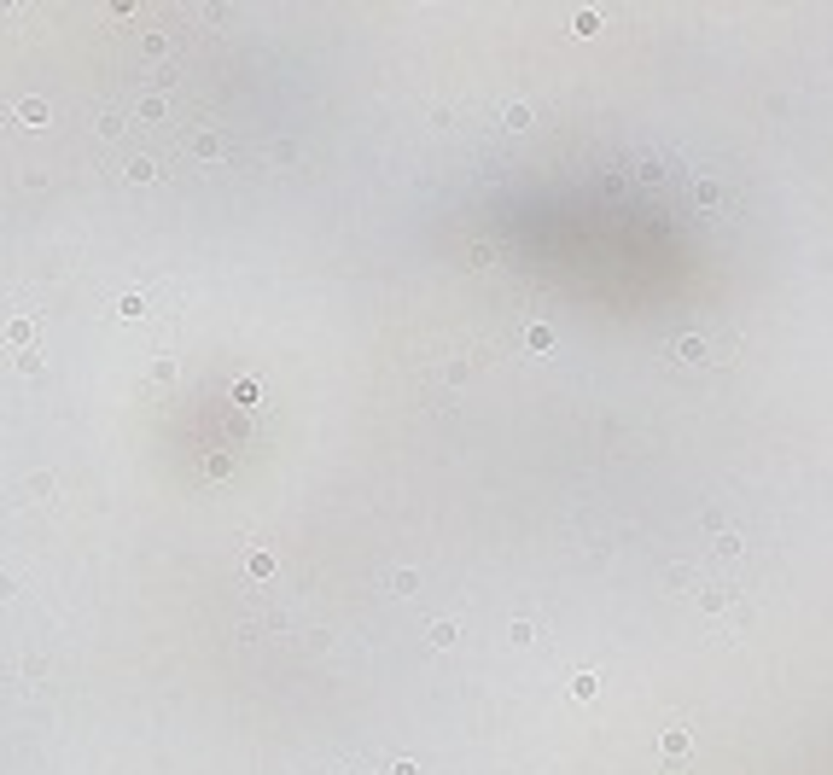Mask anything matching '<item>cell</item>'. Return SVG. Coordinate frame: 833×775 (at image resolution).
I'll return each mask as SVG.
<instances>
[{"mask_svg": "<svg viewBox=\"0 0 833 775\" xmlns=\"http://www.w3.org/2000/svg\"><path fill=\"white\" fill-rule=\"evenodd\" d=\"M728 606H734V589H723V583L699 589V612H728Z\"/></svg>", "mask_w": 833, "mask_h": 775, "instance_id": "6da1fadb", "label": "cell"}, {"mask_svg": "<svg viewBox=\"0 0 833 775\" xmlns=\"http://www.w3.org/2000/svg\"><path fill=\"white\" fill-rule=\"evenodd\" d=\"M659 752H664V758L676 764V758L688 752V729H664V735H659Z\"/></svg>", "mask_w": 833, "mask_h": 775, "instance_id": "7a4b0ae2", "label": "cell"}, {"mask_svg": "<svg viewBox=\"0 0 833 775\" xmlns=\"http://www.w3.org/2000/svg\"><path fill=\"white\" fill-rule=\"evenodd\" d=\"M671 356H682V361H711L705 338H676V350H671Z\"/></svg>", "mask_w": 833, "mask_h": 775, "instance_id": "3957f363", "label": "cell"}, {"mask_svg": "<svg viewBox=\"0 0 833 775\" xmlns=\"http://www.w3.org/2000/svg\"><path fill=\"white\" fill-rule=\"evenodd\" d=\"M571 29H577V36H595V29H600V12L577 6V12H571Z\"/></svg>", "mask_w": 833, "mask_h": 775, "instance_id": "277c9868", "label": "cell"}, {"mask_svg": "<svg viewBox=\"0 0 833 775\" xmlns=\"http://www.w3.org/2000/svg\"><path fill=\"white\" fill-rule=\"evenodd\" d=\"M595 688H600V682H595L589 670H577V676H571V700H595Z\"/></svg>", "mask_w": 833, "mask_h": 775, "instance_id": "5b68a950", "label": "cell"}, {"mask_svg": "<svg viewBox=\"0 0 833 775\" xmlns=\"http://www.w3.org/2000/svg\"><path fill=\"white\" fill-rule=\"evenodd\" d=\"M717 199H723V187H717V181H694V204H717Z\"/></svg>", "mask_w": 833, "mask_h": 775, "instance_id": "8992f818", "label": "cell"}, {"mask_svg": "<svg viewBox=\"0 0 833 775\" xmlns=\"http://www.w3.org/2000/svg\"><path fill=\"white\" fill-rule=\"evenodd\" d=\"M18 123H47V105L41 100H18Z\"/></svg>", "mask_w": 833, "mask_h": 775, "instance_id": "52a82bcc", "label": "cell"}, {"mask_svg": "<svg viewBox=\"0 0 833 775\" xmlns=\"http://www.w3.org/2000/svg\"><path fill=\"white\" fill-rule=\"evenodd\" d=\"M257 397H263V391H257V379H239V385H234V402H245V408H257Z\"/></svg>", "mask_w": 833, "mask_h": 775, "instance_id": "ba28073f", "label": "cell"}, {"mask_svg": "<svg viewBox=\"0 0 833 775\" xmlns=\"http://www.w3.org/2000/svg\"><path fill=\"white\" fill-rule=\"evenodd\" d=\"M426 635H431V647H449V641H454V624H449V618H437Z\"/></svg>", "mask_w": 833, "mask_h": 775, "instance_id": "9c48e42d", "label": "cell"}, {"mask_svg": "<svg viewBox=\"0 0 833 775\" xmlns=\"http://www.w3.org/2000/svg\"><path fill=\"white\" fill-rule=\"evenodd\" d=\"M664 577H671V589H694V577H699V571H694V566H671Z\"/></svg>", "mask_w": 833, "mask_h": 775, "instance_id": "30bf717a", "label": "cell"}, {"mask_svg": "<svg viewBox=\"0 0 833 775\" xmlns=\"http://www.w3.org/2000/svg\"><path fill=\"white\" fill-rule=\"evenodd\" d=\"M390 589H397V595H414L420 577H414V571H390Z\"/></svg>", "mask_w": 833, "mask_h": 775, "instance_id": "8fae6325", "label": "cell"}, {"mask_svg": "<svg viewBox=\"0 0 833 775\" xmlns=\"http://www.w3.org/2000/svg\"><path fill=\"white\" fill-rule=\"evenodd\" d=\"M525 344H530V350H548V344H553V326H530Z\"/></svg>", "mask_w": 833, "mask_h": 775, "instance_id": "7c38bea8", "label": "cell"}, {"mask_svg": "<svg viewBox=\"0 0 833 775\" xmlns=\"http://www.w3.org/2000/svg\"><path fill=\"white\" fill-rule=\"evenodd\" d=\"M274 571V554H263V548H251V577H268Z\"/></svg>", "mask_w": 833, "mask_h": 775, "instance_id": "4fadbf2b", "label": "cell"}, {"mask_svg": "<svg viewBox=\"0 0 833 775\" xmlns=\"http://www.w3.org/2000/svg\"><path fill=\"white\" fill-rule=\"evenodd\" d=\"M728 624H734V630H746V624H752V606L734 601V606H728Z\"/></svg>", "mask_w": 833, "mask_h": 775, "instance_id": "5bb4252c", "label": "cell"}, {"mask_svg": "<svg viewBox=\"0 0 833 775\" xmlns=\"http://www.w3.org/2000/svg\"><path fill=\"white\" fill-rule=\"evenodd\" d=\"M507 128H530V105H507Z\"/></svg>", "mask_w": 833, "mask_h": 775, "instance_id": "9a60e30c", "label": "cell"}, {"mask_svg": "<svg viewBox=\"0 0 833 775\" xmlns=\"http://www.w3.org/2000/svg\"><path fill=\"white\" fill-rule=\"evenodd\" d=\"M199 158H222V135H199Z\"/></svg>", "mask_w": 833, "mask_h": 775, "instance_id": "2e32d148", "label": "cell"}, {"mask_svg": "<svg viewBox=\"0 0 833 775\" xmlns=\"http://www.w3.org/2000/svg\"><path fill=\"white\" fill-rule=\"evenodd\" d=\"M227 467H234V460H227V455H204V472H210V478H222Z\"/></svg>", "mask_w": 833, "mask_h": 775, "instance_id": "e0dca14e", "label": "cell"}, {"mask_svg": "<svg viewBox=\"0 0 833 775\" xmlns=\"http://www.w3.org/2000/svg\"><path fill=\"white\" fill-rule=\"evenodd\" d=\"M6 338L12 344H29V321H6Z\"/></svg>", "mask_w": 833, "mask_h": 775, "instance_id": "ac0fdd59", "label": "cell"}, {"mask_svg": "<svg viewBox=\"0 0 833 775\" xmlns=\"http://www.w3.org/2000/svg\"><path fill=\"white\" fill-rule=\"evenodd\" d=\"M390 775H420L414 764H408V758H397V764H390Z\"/></svg>", "mask_w": 833, "mask_h": 775, "instance_id": "d6986e66", "label": "cell"}]
</instances>
